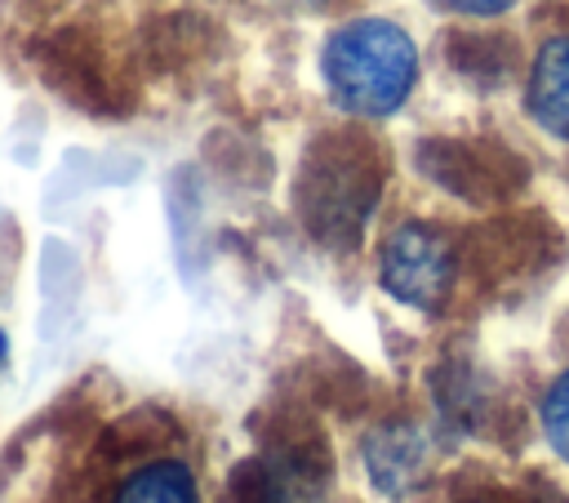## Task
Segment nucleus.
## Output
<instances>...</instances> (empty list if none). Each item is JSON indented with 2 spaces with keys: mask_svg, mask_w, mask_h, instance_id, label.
<instances>
[{
  "mask_svg": "<svg viewBox=\"0 0 569 503\" xmlns=\"http://www.w3.org/2000/svg\"><path fill=\"white\" fill-rule=\"evenodd\" d=\"M382 183L387 160L365 129H325L302 151L293 178V209L316 245L347 254L360 245L365 223L382 200Z\"/></svg>",
  "mask_w": 569,
  "mask_h": 503,
  "instance_id": "obj_1",
  "label": "nucleus"
},
{
  "mask_svg": "<svg viewBox=\"0 0 569 503\" xmlns=\"http://www.w3.org/2000/svg\"><path fill=\"white\" fill-rule=\"evenodd\" d=\"M320 76L347 116L378 120L405 107L418 80V45L391 18L342 22L320 49Z\"/></svg>",
  "mask_w": 569,
  "mask_h": 503,
  "instance_id": "obj_2",
  "label": "nucleus"
},
{
  "mask_svg": "<svg viewBox=\"0 0 569 503\" xmlns=\"http://www.w3.org/2000/svg\"><path fill=\"white\" fill-rule=\"evenodd\" d=\"M382 289L418 312H440L458 285V245L436 223H400L378 254Z\"/></svg>",
  "mask_w": 569,
  "mask_h": 503,
  "instance_id": "obj_3",
  "label": "nucleus"
},
{
  "mask_svg": "<svg viewBox=\"0 0 569 503\" xmlns=\"http://www.w3.org/2000/svg\"><path fill=\"white\" fill-rule=\"evenodd\" d=\"M329 454L320 436H284L236 463L231 503H325Z\"/></svg>",
  "mask_w": 569,
  "mask_h": 503,
  "instance_id": "obj_4",
  "label": "nucleus"
},
{
  "mask_svg": "<svg viewBox=\"0 0 569 503\" xmlns=\"http://www.w3.org/2000/svg\"><path fill=\"white\" fill-rule=\"evenodd\" d=\"M502 160H511L502 147H480L467 138H431L418 147V165L422 174H431L445 191L471 200V205H489L498 200L507 187H516L520 178H507Z\"/></svg>",
  "mask_w": 569,
  "mask_h": 503,
  "instance_id": "obj_5",
  "label": "nucleus"
},
{
  "mask_svg": "<svg viewBox=\"0 0 569 503\" xmlns=\"http://www.w3.org/2000/svg\"><path fill=\"white\" fill-rule=\"evenodd\" d=\"M365 467L382 494H413L431 467L427 432L413 423H382L365 436Z\"/></svg>",
  "mask_w": 569,
  "mask_h": 503,
  "instance_id": "obj_6",
  "label": "nucleus"
},
{
  "mask_svg": "<svg viewBox=\"0 0 569 503\" xmlns=\"http://www.w3.org/2000/svg\"><path fill=\"white\" fill-rule=\"evenodd\" d=\"M525 111L538 129L569 142V31H556L538 45L525 80Z\"/></svg>",
  "mask_w": 569,
  "mask_h": 503,
  "instance_id": "obj_7",
  "label": "nucleus"
},
{
  "mask_svg": "<svg viewBox=\"0 0 569 503\" xmlns=\"http://www.w3.org/2000/svg\"><path fill=\"white\" fill-rule=\"evenodd\" d=\"M107 503H200V494L182 458H151L138 463L124 481H116Z\"/></svg>",
  "mask_w": 569,
  "mask_h": 503,
  "instance_id": "obj_8",
  "label": "nucleus"
},
{
  "mask_svg": "<svg viewBox=\"0 0 569 503\" xmlns=\"http://www.w3.org/2000/svg\"><path fill=\"white\" fill-rule=\"evenodd\" d=\"M538 418H542V432H547L551 450H556L560 458H569V369L547 387Z\"/></svg>",
  "mask_w": 569,
  "mask_h": 503,
  "instance_id": "obj_9",
  "label": "nucleus"
},
{
  "mask_svg": "<svg viewBox=\"0 0 569 503\" xmlns=\"http://www.w3.org/2000/svg\"><path fill=\"white\" fill-rule=\"evenodd\" d=\"M445 9H453V13H467V18H498V13H507L516 0H440Z\"/></svg>",
  "mask_w": 569,
  "mask_h": 503,
  "instance_id": "obj_10",
  "label": "nucleus"
},
{
  "mask_svg": "<svg viewBox=\"0 0 569 503\" xmlns=\"http://www.w3.org/2000/svg\"><path fill=\"white\" fill-rule=\"evenodd\" d=\"M4 347H9V338H4V334H0V361H4Z\"/></svg>",
  "mask_w": 569,
  "mask_h": 503,
  "instance_id": "obj_11",
  "label": "nucleus"
}]
</instances>
